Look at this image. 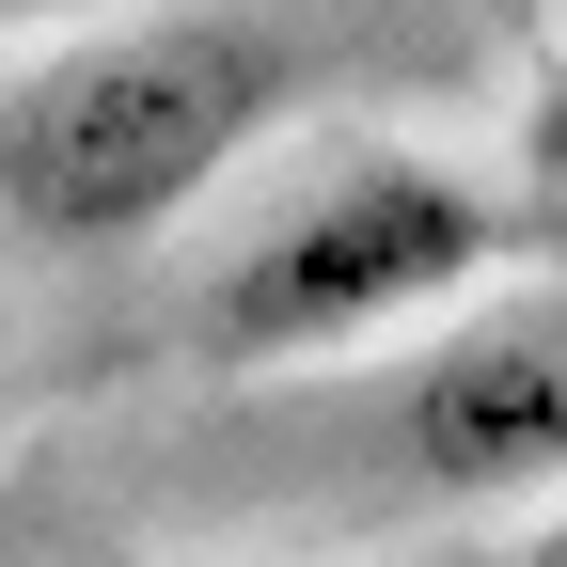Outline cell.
<instances>
[{
	"label": "cell",
	"instance_id": "cell-3",
	"mask_svg": "<svg viewBox=\"0 0 567 567\" xmlns=\"http://www.w3.org/2000/svg\"><path fill=\"white\" fill-rule=\"evenodd\" d=\"M394 473L442 505H551L567 488V284H505L425 331L394 379Z\"/></svg>",
	"mask_w": 567,
	"mask_h": 567
},
{
	"label": "cell",
	"instance_id": "cell-1",
	"mask_svg": "<svg viewBox=\"0 0 567 567\" xmlns=\"http://www.w3.org/2000/svg\"><path fill=\"white\" fill-rule=\"evenodd\" d=\"M284 111H300V48L268 17H221V0L111 17L0 80V221L48 252H126L189 221L221 174H252Z\"/></svg>",
	"mask_w": 567,
	"mask_h": 567
},
{
	"label": "cell",
	"instance_id": "cell-6",
	"mask_svg": "<svg viewBox=\"0 0 567 567\" xmlns=\"http://www.w3.org/2000/svg\"><path fill=\"white\" fill-rule=\"evenodd\" d=\"M0 17H32V0H0Z\"/></svg>",
	"mask_w": 567,
	"mask_h": 567
},
{
	"label": "cell",
	"instance_id": "cell-4",
	"mask_svg": "<svg viewBox=\"0 0 567 567\" xmlns=\"http://www.w3.org/2000/svg\"><path fill=\"white\" fill-rule=\"evenodd\" d=\"M520 221H536V237H567V63L520 95Z\"/></svg>",
	"mask_w": 567,
	"mask_h": 567
},
{
	"label": "cell",
	"instance_id": "cell-2",
	"mask_svg": "<svg viewBox=\"0 0 567 567\" xmlns=\"http://www.w3.org/2000/svg\"><path fill=\"white\" fill-rule=\"evenodd\" d=\"M505 252H520V205H505V189H473L457 158H425V142H347L331 174H300L221 268H205L189 347H205L221 379L347 363V347H379V331H410V316L473 300Z\"/></svg>",
	"mask_w": 567,
	"mask_h": 567
},
{
	"label": "cell",
	"instance_id": "cell-5",
	"mask_svg": "<svg viewBox=\"0 0 567 567\" xmlns=\"http://www.w3.org/2000/svg\"><path fill=\"white\" fill-rule=\"evenodd\" d=\"M505 567H567V488H551V520H536V536H520Z\"/></svg>",
	"mask_w": 567,
	"mask_h": 567
}]
</instances>
